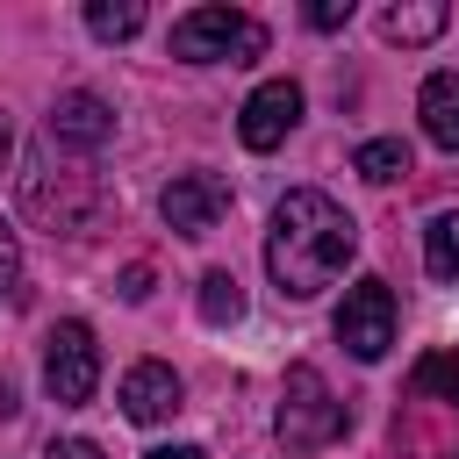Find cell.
Returning <instances> with one entry per match:
<instances>
[{
  "mask_svg": "<svg viewBox=\"0 0 459 459\" xmlns=\"http://www.w3.org/2000/svg\"><path fill=\"white\" fill-rule=\"evenodd\" d=\"M445 0H416V7H387L380 14V29H387V43H430V36H445Z\"/></svg>",
  "mask_w": 459,
  "mask_h": 459,
  "instance_id": "cell-12",
  "label": "cell"
},
{
  "mask_svg": "<svg viewBox=\"0 0 459 459\" xmlns=\"http://www.w3.org/2000/svg\"><path fill=\"white\" fill-rule=\"evenodd\" d=\"M351 165H359L373 186H394V179L409 172V143H402V136H373V143L351 151Z\"/></svg>",
  "mask_w": 459,
  "mask_h": 459,
  "instance_id": "cell-14",
  "label": "cell"
},
{
  "mask_svg": "<svg viewBox=\"0 0 459 459\" xmlns=\"http://www.w3.org/2000/svg\"><path fill=\"white\" fill-rule=\"evenodd\" d=\"M43 387H50V402H65V409L93 402V387H100V344H93L86 323H57V330L43 337Z\"/></svg>",
  "mask_w": 459,
  "mask_h": 459,
  "instance_id": "cell-6",
  "label": "cell"
},
{
  "mask_svg": "<svg viewBox=\"0 0 459 459\" xmlns=\"http://www.w3.org/2000/svg\"><path fill=\"white\" fill-rule=\"evenodd\" d=\"M172 57L186 65H251L265 57V22H251L244 7H194L172 22Z\"/></svg>",
  "mask_w": 459,
  "mask_h": 459,
  "instance_id": "cell-3",
  "label": "cell"
},
{
  "mask_svg": "<svg viewBox=\"0 0 459 459\" xmlns=\"http://www.w3.org/2000/svg\"><path fill=\"white\" fill-rule=\"evenodd\" d=\"M14 280H22V244H14V230L0 222V294H7Z\"/></svg>",
  "mask_w": 459,
  "mask_h": 459,
  "instance_id": "cell-19",
  "label": "cell"
},
{
  "mask_svg": "<svg viewBox=\"0 0 459 459\" xmlns=\"http://www.w3.org/2000/svg\"><path fill=\"white\" fill-rule=\"evenodd\" d=\"M294 122H301V86L294 79H265L237 115V136H244V151H280Z\"/></svg>",
  "mask_w": 459,
  "mask_h": 459,
  "instance_id": "cell-8",
  "label": "cell"
},
{
  "mask_svg": "<svg viewBox=\"0 0 459 459\" xmlns=\"http://www.w3.org/2000/svg\"><path fill=\"white\" fill-rule=\"evenodd\" d=\"M43 459H108V452H100L93 437H50V445H43Z\"/></svg>",
  "mask_w": 459,
  "mask_h": 459,
  "instance_id": "cell-18",
  "label": "cell"
},
{
  "mask_svg": "<svg viewBox=\"0 0 459 459\" xmlns=\"http://www.w3.org/2000/svg\"><path fill=\"white\" fill-rule=\"evenodd\" d=\"M0 158H7V122H0Z\"/></svg>",
  "mask_w": 459,
  "mask_h": 459,
  "instance_id": "cell-24",
  "label": "cell"
},
{
  "mask_svg": "<svg viewBox=\"0 0 459 459\" xmlns=\"http://www.w3.org/2000/svg\"><path fill=\"white\" fill-rule=\"evenodd\" d=\"M122 301H151V265H129L122 273Z\"/></svg>",
  "mask_w": 459,
  "mask_h": 459,
  "instance_id": "cell-21",
  "label": "cell"
},
{
  "mask_svg": "<svg viewBox=\"0 0 459 459\" xmlns=\"http://www.w3.org/2000/svg\"><path fill=\"white\" fill-rule=\"evenodd\" d=\"M337 344L359 359V366H373V359H387V344H394V294H387V280H351L344 287V308H337Z\"/></svg>",
  "mask_w": 459,
  "mask_h": 459,
  "instance_id": "cell-5",
  "label": "cell"
},
{
  "mask_svg": "<svg viewBox=\"0 0 459 459\" xmlns=\"http://www.w3.org/2000/svg\"><path fill=\"white\" fill-rule=\"evenodd\" d=\"M244 316V287L230 273H208L201 280V323H237Z\"/></svg>",
  "mask_w": 459,
  "mask_h": 459,
  "instance_id": "cell-17",
  "label": "cell"
},
{
  "mask_svg": "<svg viewBox=\"0 0 459 459\" xmlns=\"http://www.w3.org/2000/svg\"><path fill=\"white\" fill-rule=\"evenodd\" d=\"M108 136H115V108L100 93L72 86V93L50 100V151H100Z\"/></svg>",
  "mask_w": 459,
  "mask_h": 459,
  "instance_id": "cell-9",
  "label": "cell"
},
{
  "mask_svg": "<svg viewBox=\"0 0 459 459\" xmlns=\"http://www.w3.org/2000/svg\"><path fill=\"white\" fill-rule=\"evenodd\" d=\"M86 29H93L100 43H122V36L143 29V7H136V0H93V7H86Z\"/></svg>",
  "mask_w": 459,
  "mask_h": 459,
  "instance_id": "cell-16",
  "label": "cell"
},
{
  "mask_svg": "<svg viewBox=\"0 0 459 459\" xmlns=\"http://www.w3.org/2000/svg\"><path fill=\"white\" fill-rule=\"evenodd\" d=\"M423 265H430V280H459V208L430 215V230H423Z\"/></svg>",
  "mask_w": 459,
  "mask_h": 459,
  "instance_id": "cell-13",
  "label": "cell"
},
{
  "mask_svg": "<svg viewBox=\"0 0 459 459\" xmlns=\"http://www.w3.org/2000/svg\"><path fill=\"white\" fill-rule=\"evenodd\" d=\"M416 115H423V136L437 151H459V72H430L416 93Z\"/></svg>",
  "mask_w": 459,
  "mask_h": 459,
  "instance_id": "cell-11",
  "label": "cell"
},
{
  "mask_svg": "<svg viewBox=\"0 0 459 459\" xmlns=\"http://www.w3.org/2000/svg\"><path fill=\"white\" fill-rule=\"evenodd\" d=\"M222 208H230V179H222V172H179V179L158 194V215H165V230H179V237H208V230L222 222Z\"/></svg>",
  "mask_w": 459,
  "mask_h": 459,
  "instance_id": "cell-7",
  "label": "cell"
},
{
  "mask_svg": "<svg viewBox=\"0 0 459 459\" xmlns=\"http://www.w3.org/2000/svg\"><path fill=\"white\" fill-rule=\"evenodd\" d=\"M416 394H437V402H459V351H423L416 373H409Z\"/></svg>",
  "mask_w": 459,
  "mask_h": 459,
  "instance_id": "cell-15",
  "label": "cell"
},
{
  "mask_svg": "<svg viewBox=\"0 0 459 459\" xmlns=\"http://www.w3.org/2000/svg\"><path fill=\"white\" fill-rule=\"evenodd\" d=\"M22 402H14V380H0V416H14Z\"/></svg>",
  "mask_w": 459,
  "mask_h": 459,
  "instance_id": "cell-23",
  "label": "cell"
},
{
  "mask_svg": "<svg viewBox=\"0 0 459 459\" xmlns=\"http://www.w3.org/2000/svg\"><path fill=\"white\" fill-rule=\"evenodd\" d=\"M351 22V0H316L308 7V29H344Z\"/></svg>",
  "mask_w": 459,
  "mask_h": 459,
  "instance_id": "cell-20",
  "label": "cell"
},
{
  "mask_svg": "<svg viewBox=\"0 0 459 459\" xmlns=\"http://www.w3.org/2000/svg\"><path fill=\"white\" fill-rule=\"evenodd\" d=\"M359 251V222L323 194V186H294L280 208H273V230H265V273L287 301H308L323 294Z\"/></svg>",
  "mask_w": 459,
  "mask_h": 459,
  "instance_id": "cell-1",
  "label": "cell"
},
{
  "mask_svg": "<svg viewBox=\"0 0 459 459\" xmlns=\"http://www.w3.org/2000/svg\"><path fill=\"white\" fill-rule=\"evenodd\" d=\"M22 208L50 237H86V230H100L108 194H100V179L86 165H57V151H36L29 172H22Z\"/></svg>",
  "mask_w": 459,
  "mask_h": 459,
  "instance_id": "cell-2",
  "label": "cell"
},
{
  "mask_svg": "<svg viewBox=\"0 0 459 459\" xmlns=\"http://www.w3.org/2000/svg\"><path fill=\"white\" fill-rule=\"evenodd\" d=\"M280 445L287 452H323L344 437V402L330 394V380L316 366H287V387H280V416H273Z\"/></svg>",
  "mask_w": 459,
  "mask_h": 459,
  "instance_id": "cell-4",
  "label": "cell"
},
{
  "mask_svg": "<svg viewBox=\"0 0 459 459\" xmlns=\"http://www.w3.org/2000/svg\"><path fill=\"white\" fill-rule=\"evenodd\" d=\"M122 416H129V423H165V416H179V373H172L165 359H136V366L122 373Z\"/></svg>",
  "mask_w": 459,
  "mask_h": 459,
  "instance_id": "cell-10",
  "label": "cell"
},
{
  "mask_svg": "<svg viewBox=\"0 0 459 459\" xmlns=\"http://www.w3.org/2000/svg\"><path fill=\"white\" fill-rule=\"evenodd\" d=\"M143 459H208L201 445H158V452H143Z\"/></svg>",
  "mask_w": 459,
  "mask_h": 459,
  "instance_id": "cell-22",
  "label": "cell"
}]
</instances>
